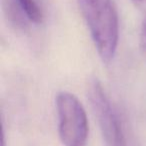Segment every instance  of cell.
Returning a JSON list of instances; mask_svg holds the SVG:
<instances>
[{
  "mask_svg": "<svg viewBox=\"0 0 146 146\" xmlns=\"http://www.w3.org/2000/svg\"><path fill=\"white\" fill-rule=\"evenodd\" d=\"M100 59L108 64L116 54L119 39L117 11L111 0H77Z\"/></svg>",
  "mask_w": 146,
  "mask_h": 146,
  "instance_id": "1",
  "label": "cell"
},
{
  "mask_svg": "<svg viewBox=\"0 0 146 146\" xmlns=\"http://www.w3.org/2000/svg\"><path fill=\"white\" fill-rule=\"evenodd\" d=\"M58 115V133L64 146H86L89 123L85 108L77 96L60 92L55 100Z\"/></svg>",
  "mask_w": 146,
  "mask_h": 146,
  "instance_id": "2",
  "label": "cell"
},
{
  "mask_svg": "<svg viewBox=\"0 0 146 146\" xmlns=\"http://www.w3.org/2000/svg\"><path fill=\"white\" fill-rule=\"evenodd\" d=\"M88 98L106 146H128L120 116L99 81L91 82Z\"/></svg>",
  "mask_w": 146,
  "mask_h": 146,
  "instance_id": "3",
  "label": "cell"
},
{
  "mask_svg": "<svg viewBox=\"0 0 146 146\" xmlns=\"http://www.w3.org/2000/svg\"><path fill=\"white\" fill-rule=\"evenodd\" d=\"M14 1L17 2L18 7L29 21L35 24L42 22L43 13L36 0H14Z\"/></svg>",
  "mask_w": 146,
  "mask_h": 146,
  "instance_id": "4",
  "label": "cell"
},
{
  "mask_svg": "<svg viewBox=\"0 0 146 146\" xmlns=\"http://www.w3.org/2000/svg\"><path fill=\"white\" fill-rule=\"evenodd\" d=\"M140 46L142 49L143 53L146 56V18L144 19L141 26V31H140Z\"/></svg>",
  "mask_w": 146,
  "mask_h": 146,
  "instance_id": "5",
  "label": "cell"
},
{
  "mask_svg": "<svg viewBox=\"0 0 146 146\" xmlns=\"http://www.w3.org/2000/svg\"><path fill=\"white\" fill-rule=\"evenodd\" d=\"M137 7L146 8V0H131Z\"/></svg>",
  "mask_w": 146,
  "mask_h": 146,
  "instance_id": "6",
  "label": "cell"
}]
</instances>
